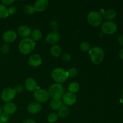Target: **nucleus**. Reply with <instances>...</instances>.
<instances>
[{"label":"nucleus","mask_w":123,"mask_h":123,"mask_svg":"<svg viewBox=\"0 0 123 123\" xmlns=\"http://www.w3.org/2000/svg\"><path fill=\"white\" fill-rule=\"evenodd\" d=\"M88 54L92 62L96 65L102 63L105 57L104 51L99 46H94L91 48L88 51Z\"/></svg>","instance_id":"1"},{"label":"nucleus","mask_w":123,"mask_h":123,"mask_svg":"<svg viewBox=\"0 0 123 123\" xmlns=\"http://www.w3.org/2000/svg\"><path fill=\"white\" fill-rule=\"evenodd\" d=\"M36 48V43L31 38H24L19 42L18 48L22 54L27 55L30 54Z\"/></svg>","instance_id":"2"},{"label":"nucleus","mask_w":123,"mask_h":123,"mask_svg":"<svg viewBox=\"0 0 123 123\" xmlns=\"http://www.w3.org/2000/svg\"><path fill=\"white\" fill-rule=\"evenodd\" d=\"M52 78L57 84H62L67 80L68 77L67 71L62 68H55L51 73Z\"/></svg>","instance_id":"3"},{"label":"nucleus","mask_w":123,"mask_h":123,"mask_svg":"<svg viewBox=\"0 0 123 123\" xmlns=\"http://www.w3.org/2000/svg\"><path fill=\"white\" fill-rule=\"evenodd\" d=\"M50 97L53 99L61 100L64 94V88L60 84H54L50 85L48 88V91Z\"/></svg>","instance_id":"4"},{"label":"nucleus","mask_w":123,"mask_h":123,"mask_svg":"<svg viewBox=\"0 0 123 123\" xmlns=\"http://www.w3.org/2000/svg\"><path fill=\"white\" fill-rule=\"evenodd\" d=\"M87 21L90 25L96 27L102 24L103 22V16L99 12L92 11L88 14Z\"/></svg>","instance_id":"5"},{"label":"nucleus","mask_w":123,"mask_h":123,"mask_svg":"<svg viewBox=\"0 0 123 123\" xmlns=\"http://www.w3.org/2000/svg\"><path fill=\"white\" fill-rule=\"evenodd\" d=\"M34 98L38 103H45L49 99V93L48 91L43 89H38L34 91Z\"/></svg>","instance_id":"6"},{"label":"nucleus","mask_w":123,"mask_h":123,"mask_svg":"<svg viewBox=\"0 0 123 123\" xmlns=\"http://www.w3.org/2000/svg\"><path fill=\"white\" fill-rule=\"evenodd\" d=\"M101 30L105 34H113L117 31V26L114 22L106 21L102 24Z\"/></svg>","instance_id":"7"},{"label":"nucleus","mask_w":123,"mask_h":123,"mask_svg":"<svg viewBox=\"0 0 123 123\" xmlns=\"http://www.w3.org/2000/svg\"><path fill=\"white\" fill-rule=\"evenodd\" d=\"M16 94V93L14 89L12 88H7L4 89L1 93V99L4 102H6V103L11 102V101L13 100Z\"/></svg>","instance_id":"8"},{"label":"nucleus","mask_w":123,"mask_h":123,"mask_svg":"<svg viewBox=\"0 0 123 123\" xmlns=\"http://www.w3.org/2000/svg\"><path fill=\"white\" fill-rule=\"evenodd\" d=\"M60 36L58 31H53L49 32L46 36L45 40L47 43L51 45H55V44L60 41Z\"/></svg>","instance_id":"9"},{"label":"nucleus","mask_w":123,"mask_h":123,"mask_svg":"<svg viewBox=\"0 0 123 123\" xmlns=\"http://www.w3.org/2000/svg\"><path fill=\"white\" fill-rule=\"evenodd\" d=\"M17 38V33L13 30H7L2 35V40L5 43L9 44L13 43Z\"/></svg>","instance_id":"10"},{"label":"nucleus","mask_w":123,"mask_h":123,"mask_svg":"<svg viewBox=\"0 0 123 123\" xmlns=\"http://www.w3.org/2000/svg\"><path fill=\"white\" fill-rule=\"evenodd\" d=\"M49 1L48 0H37L34 4L35 12H42L45 11L49 6Z\"/></svg>","instance_id":"11"},{"label":"nucleus","mask_w":123,"mask_h":123,"mask_svg":"<svg viewBox=\"0 0 123 123\" xmlns=\"http://www.w3.org/2000/svg\"><path fill=\"white\" fill-rule=\"evenodd\" d=\"M62 101L66 105L72 106L76 102V97L74 94L67 92L62 96Z\"/></svg>","instance_id":"12"},{"label":"nucleus","mask_w":123,"mask_h":123,"mask_svg":"<svg viewBox=\"0 0 123 123\" xmlns=\"http://www.w3.org/2000/svg\"><path fill=\"white\" fill-rule=\"evenodd\" d=\"M42 106L37 102H32L30 103L27 106V111L30 114H36L42 111Z\"/></svg>","instance_id":"13"},{"label":"nucleus","mask_w":123,"mask_h":123,"mask_svg":"<svg viewBox=\"0 0 123 123\" xmlns=\"http://www.w3.org/2000/svg\"><path fill=\"white\" fill-rule=\"evenodd\" d=\"M28 63L32 67H37L42 64V58L38 54H33L30 56Z\"/></svg>","instance_id":"14"},{"label":"nucleus","mask_w":123,"mask_h":123,"mask_svg":"<svg viewBox=\"0 0 123 123\" xmlns=\"http://www.w3.org/2000/svg\"><path fill=\"white\" fill-rule=\"evenodd\" d=\"M17 33L20 37H24V38H27L29 36L31 35V30L30 28L28 26L21 25L17 29Z\"/></svg>","instance_id":"15"},{"label":"nucleus","mask_w":123,"mask_h":123,"mask_svg":"<svg viewBox=\"0 0 123 123\" xmlns=\"http://www.w3.org/2000/svg\"><path fill=\"white\" fill-rule=\"evenodd\" d=\"M2 110L4 111L3 112L8 115H12L16 112L17 110V106L15 103L13 102H8V103H6L4 105Z\"/></svg>","instance_id":"16"},{"label":"nucleus","mask_w":123,"mask_h":123,"mask_svg":"<svg viewBox=\"0 0 123 123\" xmlns=\"http://www.w3.org/2000/svg\"><path fill=\"white\" fill-rule=\"evenodd\" d=\"M25 86L29 91H34L37 88V84L32 78H28L25 82Z\"/></svg>","instance_id":"17"},{"label":"nucleus","mask_w":123,"mask_h":123,"mask_svg":"<svg viewBox=\"0 0 123 123\" xmlns=\"http://www.w3.org/2000/svg\"><path fill=\"white\" fill-rule=\"evenodd\" d=\"M50 53L54 57L59 58L62 54V49L58 45H53L50 49Z\"/></svg>","instance_id":"18"},{"label":"nucleus","mask_w":123,"mask_h":123,"mask_svg":"<svg viewBox=\"0 0 123 123\" xmlns=\"http://www.w3.org/2000/svg\"><path fill=\"white\" fill-rule=\"evenodd\" d=\"M103 16L106 19L108 20V21H111L116 17L117 12L115 10L109 8L105 11L103 13Z\"/></svg>","instance_id":"19"},{"label":"nucleus","mask_w":123,"mask_h":123,"mask_svg":"<svg viewBox=\"0 0 123 123\" xmlns=\"http://www.w3.org/2000/svg\"><path fill=\"white\" fill-rule=\"evenodd\" d=\"M69 114V109L68 107L66 106H62L60 109L58 110V116L60 118H64L67 117Z\"/></svg>","instance_id":"20"},{"label":"nucleus","mask_w":123,"mask_h":123,"mask_svg":"<svg viewBox=\"0 0 123 123\" xmlns=\"http://www.w3.org/2000/svg\"><path fill=\"white\" fill-rule=\"evenodd\" d=\"M31 38L34 42L38 41L42 38V33L40 30L38 29H34V30H32V31H31Z\"/></svg>","instance_id":"21"},{"label":"nucleus","mask_w":123,"mask_h":123,"mask_svg":"<svg viewBox=\"0 0 123 123\" xmlns=\"http://www.w3.org/2000/svg\"><path fill=\"white\" fill-rule=\"evenodd\" d=\"M50 106L53 110H58L62 106V102L61 100L52 99L50 102Z\"/></svg>","instance_id":"22"},{"label":"nucleus","mask_w":123,"mask_h":123,"mask_svg":"<svg viewBox=\"0 0 123 123\" xmlns=\"http://www.w3.org/2000/svg\"><path fill=\"white\" fill-rule=\"evenodd\" d=\"M68 88L69 90V92L73 94L76 93L80 90V85L78 82H72L69 84Z\"/></svg>","instance_id":"23"},{"label":"nucleus","mask_w":123,"mask_h":123,"mask_svg":"<svg viewBox=\"0 0 123 123\" xmlns=\"http://www.w3.org/2000/svg\"><path fill=\"white\" fill-rule=\"evenodd\" d=\"M9 15L8 9L6 6L0 3V18H7Z\"/></svg>","instance_id":"24"},{"label":"nucleus","mask_w":123,"mask_h":123,"mask_svg":"<svg viewBox=\"0 0 123 123\" xmlns=\"http://www.w3.org/2000/svg\"><path fill=\"white\" fill-rule=\"evenodd\" d=\"M23 12L26 14L28 15H32L34 13H35V10L34 8L32 6L31 4H26L23 7Z\"/></svg>","instance_id":"25"},{"label":"nucleus","mask_w":123,"mask_h":123,"mask_svg":"<svg viewBox=\"0 0 123 123\" xmlns=\"http://www.w3.org/2000/svg\"><path fill=\"white\" fill-rule=\"evenodd\" d=\"M91 49V46L90 44L87 42H83L80 44V49L82 52H88L90 49Z\"/></svg>","instance_id":"26"},{"label":"nucleus","mask_w":123,"mask_h":123,"mask_svg":"<svg viewBox=\"0 0 123 123\" xmlns=\"http://www.w3.org/2000/svg\"><path fill=\"white\" fill-rule=\"evenodd\" d=\"M58 116L56 113H51L48 117V120L50 123H55L58 121Z\"/></svg>","instance_id":"27"},{"label":"nucleus","mask_w":123,"mask_h":123,"mask_svg":"<svg viewBox=\"0 0 123 123\" xmlns=\"http://www.w3.org/2000/svg\"><path fill=\"white\" fill-rule=\"evenodd\" d=\"M67 73H68V77H70V78H74L77 76L78 74V70L76 69L74 67H71L69 69L67 70Z\"/></svg>","instance_id":"28"},{"label":"nucleus","mask_w":123,"mask_h":123,"mask_svg":"<svg viewBox=\"0 0 123 123\" xmlns=\"http://www.w3.org/2000/svg\"><path fill=\"white\" fill-rule=\"evenodd\" d=\"M50 26L54 31H58L59 28H60V24L59 22L56 20H52L50 22Z\"/></svg>","instance_id":"29"},{"label":"nucleus","mask_w":123,"mask_h":123,"mask_svg":"<svg viewBox=\"0 0 123 123\" xmlns=\"http://www.w3.org/2000/svg\"><path fill=\"white\" fill-rule=\"evenodd\" d=\"M0 50H1V53L3 54H8V52L10 51V46L7 43H4L1 45V48H0Z\"/></svg>","instance_id":"30"},{"label":"nucleus","mask_w":123,"mask_h":123,"mask_svg":"<svg viewBox=\"0 0 123 123\" xmlns=\"http://www.w3.org/2000/svg\"><path fill=\"white\" fill-rule=\"evenodd\" d=\"M9 115L6 114L4 112L1 113V115H0V121L2 123H6L9 120Z\"/></svg>","instance_id":"31"},{"label":"nucleus","mask_w":123,"mask_h":123,"mask_svg":"<svg viewBox=\"0 0 123 123\" xmlns=\"http://www.w3.org/2000/svg\"><path fill=\"white\" fill-rule=\"evenodd\" d=\"M14 90L15 91L16 93L19 94L20 93V92H22L24 90V87L23 86V85H18L16 86H15V87L14 88Z\"/></svg>","instance_id":"32"},{"label":"nucleus","mask_w":123,"mask_h":123,"mask_svg":"<svg viewBox=\"0 0 123 123\" xmlns=\"http://www.w3.org/2000/svg\"><path fill=\"white\" fill-rule=\"evenodd\" d=\"M71 58H72V57H71L70 55L68 53H64L62 55V59L64 62H68V61H70Z\"/></svg>","instance_id":"33"},{"label":"nucleus","mask_w":123,"mask_h":123,"mask_svg":"<svg viewBox=\"0 0 123 123\" xmlns=\"http://www.w3.org/2000/svg\"><path fill=\"white\" fill-rule=\"evenodd\" d=\"M8 9V12H9V14H14L16 13L17 12V8L14 6H11Z\"/></svg>","instance_id":"34"},{"label":"nucleus","mask_w":123,"mask_h":123,"mask_svg":"<svg viewBox=\"0 0 123 123\" xmlns=\"http://www.w3.org/2000/svg\"><path fill=\"white\" fill-rule=\"evenodd\" d=\"M14 2V0H2L1 1V4H4V6H10L12 5Z\"/></svg>","instance_id":"35"},{"label":"nucleus","mask_w":123,"mask_h":123,"mask_svg":"<svg viewBox=\"0 0 123 123\" xmlns=\"http://www.w3.org/2000/svg\"><path fill=\"white\" fill-rule=\"evenodd\" d=\"M118 43L121 46H123V34H121L117 38Z\"/></svg>","instance_id":"36"},{"label":"nucleus","mask_w":123,"mask_h":123,"mask_svg":"<svg viewBox=\"0 0 123 123\" xmlns=\"http://www.w3.org/2000/svg\"><path fill=\"white\" fill-rule=\"evenodd\" d=\"M22 123H36L34 120H32V119H27V120H25V121H23Z\"/></svg>","instance_id":"37"},{"label":"nucleus","mask_w":123,"mask_h":123,"mask_svg":"<svg viewBox=\"0 0 123 123\" xmlns=\"http://www.w3.org/2000/svg\"><path fill=\"white\" fill-rule=\"evenodd\" d=\"M119 57L123 60V49H121L119 52Z\"/></svg>","instance_id":"38"},{"label":"nucleus","mask_w":123,"mask_h":123,"mask_svg":"<svg viewBox=\"0 0 123 123\" xmlns=\"http://www.w3.org/2000/svg\"><path fill=\"white\" fill-rule=\"evenodd\" d=\"M1 113H2V109H1V108L0 107V115H1Z\"/></svg>","instance_id":"39"},{"label":"nucleus","mask_w":123,"mask_h":123,"mask_svg":"<svg viewBox=\"0 0 123 123\" xmlns=\"http://www.w3.org/2000/svg\"><path fill=\"white\" fill-rule=\"evenodd\" d=\"M122 97L123 98V91H122Z\"/></svg>","instance_id":"40"},{"label":"nucleus","mask_w":123,"mask_h":123,"mask_svg":"<svg viewBox=\"0 0 123 123\" xmlns=\"http://www.w3.org/2000/svg\"><path fill=\"white\" fill-rule=\"evenodd\" d=\"M0 123H1V121H0Z\"/></svg>","instance_id":"41"}]
</instances>
